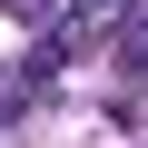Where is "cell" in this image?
I'll return each instance as SVG.
<instances>
[{
	"label": "cell",
	"mask_w": 148,
	"mask_h": 148,
	"mask_svg": "<svg viewBox=\"0 0 148 148\" xmlns=\"http://www.w3.org/2000/svg\"><path fill=\"white\" fill-rule=\"evenodd\" d=\"M128 69H148V10H138V30H128Z\"/></svg>",
	"instance_id": "1"
}]
</instances>
